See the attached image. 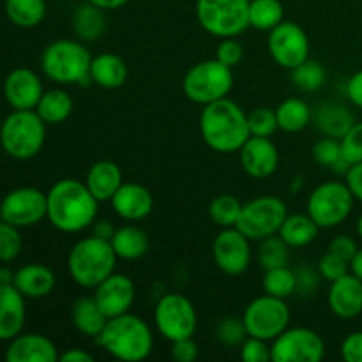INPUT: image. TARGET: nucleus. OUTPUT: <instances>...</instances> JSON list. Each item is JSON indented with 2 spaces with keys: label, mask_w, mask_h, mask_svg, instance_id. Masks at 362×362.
Masks as SVG:
<instances>
[{
  "label": "nucleus",
  "mask_w": 362,
  "mask_h": 362,
  "mask_svg": "<svg viewBox=\"0 0 362 362\" xmlns=\"http://www.w3.org/2000/svg\"><path fill=\"white\" fill-rule=\"evenodd\" d=\"M48 221L64 233H78L92 226L98 219L99 202L78 179H60L46 193Z\"/></svg>",
  "instance_id": "1"
},
{
  "label": "nucleus",
  "mask_w": 362,
  "mask_h": 362,
  "mask_svg": "<svg viewBox=\"0 0 362 362\" xmlns=\"http://www.w3.org/2000/svg\"><path fill=\"white\" fill-rule=\"evenodd\" d=\"M200 134L211 151L235 154L251 136L247 113L228 98L205 105L200 115Z\"/></svg>",
  "instance_id": "2"
},
{
  "label": "nucleus",
  "mask_w": 362,
  "mask_h": 362,
  "mask_svg": "<svg viewBox=\"0 0 362 362\" xmlns=\"http://www.w3.org/2000/svg\"><path fill=\"white\" fill-rule=\"evenodd\" d=\"M95 341L113 359L124 362L145 361L154 349L152 329L144 318L133 313L108 318Z\"/></svg>",
  "instance_id": "3"
},
{
  "label": "nucleus",
  "mask_w": 362,
  "mask_h": 362,
  "mask_svg": "<svg viewBox=\"0 0 362 362\" xmlns=\"http://www.w3.org/2000/svg\"><path fill=\"white\" fill-rule=\"evenodd\" d=\"M117 255L112 243L103 237H83L71 247L67 255V271L81 288H92L115 272Z\"/></svg>",
  "instance_id": "4"
},
{
  "label": "nucleus",
  "mask_w": 362,
  "mask_h": 362,
  "mask_svg": "<svg viewBox=\"0 0 362 362\" xmlns=\"http://www.w3.org/2000/svg\"><path fill=\"white\" fill-rule=\"evenodd\" d=\"M92 57L81 41L57 39L41 53V69L46 78L60 85L83 83L90 80Z\"/></svg>",
  "instance_id": "5"
},
{
  "label": "nucleus",
  "mask_w": 362,
  "mask_h": 362,
  "mask_svg": "<svg viewBox=\"0 0 362 362\" xmlns=\"http://www.w3.org/2000/svg\"><path fill=\"white\" fill-rule=\"evenodd\" d=\"M46 140V122L35 110H14L0 126V145L14 159H32Z\"/></svg>",
  "instance_id": "6"
},
{
  "label": "nucleus",
  "mask_w": 362,
  "mask_h": 362,
  "mask_svg": "<svg viewBox=\"0 0 362 362\" xmlns=\"http://www.w3.org/2000/svg\"><path fill=\"white\" fill-rule=\"evenodd\" d=\"M232 87V67L225 66L218 59L194 64L182 80V90L186 98L202 106L228 98Z\"/></svg>",
  "instance_id": "7"
},
{
  "label": "nucleus",
  "mask_w": 362,
  "mask_h": 362,
  "mask_svg": "<svg viewBox=\"0 0 362 362\" xmlns=\"http://www.w3.org/2000/svg\"><path fill=\"white\" fill-rule=\"evenodd\" d=\"M197 20L216 37H237L250 27V0H197Z\"/></svg>",
  "instance_id": "8"
},
{
  "label": "nucleus",
  "mask_w": 362,
  "mask_h": 362,
  "mask_svg": "<svg viewBox=\"0 0 362 362\" xmlns=\"http://www.w3.org/2000/svg\"><path fill=\"white\" fill-rule=\"evenodd\" d=\"M354 194L346 182L329 180L311 191L308 198V214L320 228H334L345 223L354 209Z\"/></svg>",
  "instance_id": "9"
},
{
  "label": "nucleus",
  "mask_w": 362,
  "mask_h": 362,
  "mask_svg": "<svg viewBox=\"0 0 362 362\" xmlns=\"http://www.w3.org/2000/svg\"><path fill=\"white\" fill-rule=\"evenodd\" d=\"M154 324L159 334L170 343L193 338L198 329V313L182 293H166L154 308Z\"/></svg>",
  "instance_id": "10"
},
{
  "label": "nucleus",
  "mask_w": 362,
  "mask_h": 362,
  "mask_svg": "<svg viewBox=\"0 0 362 362\" xmlns=\"http://www.w3.org/2000/svg\"><path fill=\"white\" fill-rule=\"evenodd\" d=\"M243 322L247 336L272 343L290 325V308L285 299L264 293L247 304Z\"/></svg>",
  "instance_id": "11"
},
{
  "label": "nucleus",
  "mask_w": 362,
  "mask_h": 362,
  "mask_svg": "<svg viewBox=\"0 0 362 362\" xmlns=\"http://www.w3.org/2000/svg\"><path fill=\"white\" fill-rule=\"evenodd\" d=\"M288 216L286 204L278 197H258L243 204L237 228L250 240L276 235Z\"/></svg>",
  "instance_id": "12"
},
{
  "label": "nucleus",
  "mask_w": 362,
  "mask_h": 362,
  "mask_svg": "<svg viewBox=\"0 0 362 362\" xmlns=\"http://www.w3.org/2000/svg\"><path fill=\"white\" fill-rule=\"evenodd\" d=\"M272 362H320L325 343L317 331L308 327H286L272 341Z\"/></svg>",
  "instance_id": "13"
},
{
  "label": "nucleus",
  "mask_w": 362,
  "mask_h": 362,
  "mask_svg": "<svg viewBox=\"0 0 362 362\" xmlns=\"http://www.w3.org/2000/svg\"><path fill=\"white\" fill-rule=\"evenodd\" d=\"M267 48L272 60L283 69H296L299 64L310 59V37L296 21L283 20L269 32Z\"/></svg>",
  "instance_id": "14"
},
{
  "label": "nucleus",
  "mask_w": 362,
  "mask_h": 362,
  "mask_svg": "<svg viewBox=\"0 0 362 362\" xmlns=\"http://www.w3.org/2000/svg\"><path fill=\"white\" fill-rule=\"evenodd\" d=\"M48 214V198L37 187H16L0 202V219L18 228H28Z\"/></svg>",
  "instance_id": "15"
},
{
  "label": "nucleus",
  "mask_w": 362,
  "mask_h": 362,
  "mask_svg": "<svg viewBox=\"0 0 362 362\" xmlns=\"http://www.w3.org/2000/svg\"><path fill=\"white\" fill-rule=\"evenodd\" d=\"M251 240L237 226L223 228L212 243V257L226 276H240L251 264Z\"/></svg>",
  "instance_id": "16"
},
{
  "label": "nucleus",
  "mask_w": 362,
  "mask_h": 362,
  "mask_svg": "<svg viewBox=\"0 0 362 362\" xmlns=\"http://www.w3.org/2000/svg\"><path fill=\"white\" fill-rule=\"evenodd\" d=\"M134 283L126 274L113 272L94 288V299L108 318L129 313L134 303Z\"/></svg>",
  "instance_id": "17"
},
{
  "label": "nucleus",
  "mask_w": 362,
  "mask_h": 362,
  "mask_svg": "<svg viewBox=\"0 0 362 362\" xmlns=\"http://www.w3.org/2000/svg\"><path fill=\"white\" fill-rule=\"evenodd\" d=\"M240 165L251 179H267L278 170L279 152L271 138L250 136L239 151Z\"/></svg>",
  "instance_id": "18"
},
{
  "label": "nucleus",
  "mask_w": 362,
  "mask_h": 362,
  "mask_svg": "<svg viewBox=\"0 0 362 362\" xmlns=\"http://www.w3.org/2000/svg\"><path fill=\"white\" fill-rule=\"evenodd\" d=\"M42 94L41 78L28 67H16L4 81V95L13 110H35Z\"/></svg>",
  "instance_id": "19"
},
{
  "label": "nucleus",
  "mask_w": 362,
  "mask_h": 362,
  "mask_svg": "<svg viewBox=\"0 0 362 362\" xmlns=\"http://www.w3.org/2000/svg\"><path fill=\"white\" fill-rule=\"evenodd\" d=\"M110 202L115 214L126 221H141L154 211L152 193L136 182H124Z\"/></svg>",
  "instance_id": "20"
},
{
  "label": "nucleus",
  "mask_w": 362,
  "mask_h": 362,
  "mask_svg": "<svg viewBox=\"0 0 362 362\" xmlns=\"http://www.w3.org/2000/svg\"><path fill=\"white\" fill-rule=\"evenodd\" d=\"M329 308L341 320H352L362 313V281L349 272L331 283Z\"/></svg>",
  "instance_id": "21"
},
{
  "label": "nucleus",
  "mask_w": 362,
  "mask_h": 362,
  "mask_svg": "<svg viewBox=\"0 0 362 362\" xmlns=\"http://www.w3.org/2000/svg\"><path fill=\"white\" fill-rule=\"evenodd\" d=\"M60 354L55 343L42 334H18L6 349L7 362H57Z\"/></svg>",
  "instance_id": "22"
},
{
  "label": "nucleus",
  "mask_w": 362,
  "mask_h": 362,
  "mask_svg": "<svg viewBox=\"0 0 362 362\" xmlns=\"http://www.w3.org/2000/svg\"><path fill=\"white\" fill-rule=\"evenodd\" d=\"M27 318L25 297L14 285H0V341L21 334Z\"/></svg>",
  "instance_id": "23"
},
{
  "label": "nucleus",
  "mask_w": 362,
  "mask_h": 362,
  "mask_svg": "<svg viewBox=\"0 0 362 362\" xmlns=\"http://www.w3.org/2000/svg\"><path fill=\"white\" fill-rule=\"evenodd\" d=\"M55 274L42 264H27L14 272L13 285L25 299H42L55 288Z\"/></svg>",
  "instance_id": "24"
},
{
  "label": "nucleus",
  "mask_w": 362,
  "mask_h": 362,
  "mask_svg": "<svg viewBox=\"0 0 362 362\" xmlns=\"http://www.w3.org/2000/svg\"><path fill=\"white\" fill-rule=\"evenodd\" d=\"M83 182L87 184L88 191L94 194L95 200L101 204V202L112 200L113 194L124 184V180L119 165L113 161H108V159H103V161L94 163L88 168Z\"/></svg>",
  "instance_id": "25"
},
{
  "label": "nucleus",
  "mask_w": 362,
  "mask_h": 362,
  "mask_svg": "<svg viewBox=\"0 0 362 362\" xmlns=\"http://www.w3.org/2000/svg\"><path fill=\"white\" fill-rule=\"evenodd\" d=\"M315 126L324 136L338 138L341 140L350 127L354 126V113L341 103L327 101L317 108L313 115Z\"/></svg>",
  "instance_id": "26"
},
{
  "label": "nucleus",
  "mask_w": 362,
  "mask_h": 362,
  "mask_svg": "<svg viewBox=\"0 0 362 362\" xmlns=\"http://www.w3.org/2000/svg\"><path fill=\"white\" fill-rule=\"evenodd\" d=\"M127 66L115 53H99L92 57L90 81L101 88H119L127 80Z\"/></svg>",
  "instance_id": "27"
},
{
  "label": "nucleus",
  "mask_w": 362,
  "mask_h": 362,
  "mask_svg": "<svg viewBox=\"0 0 362 362\" xmlns=\"http://www.w3.org/2000/svg\"><path fill=\"white\" fill-rule=\"evenodd\" d=\"M71 318H73L74 327L88 338H98L108 322V317L103 313L94 296L80 297L74 300L73 308H71Z\"/></svg>",
  "instance_id": "28"
},
{
  "label": "nucleus",
  "mask_w": 362,
  "mask_h": 362,
  "mask_svg": "<svg viewBox=\"0 0 362 362\" xmlns=\"http://www.w3.org/2000/svg\"><path fill=\"white\" fill-rule=\"evenodd\" d=\"M110 243H112L117 258H120V260H138L148 251L147 233L140 226L134 225H124L117 228Z\"/></svg>",
  "instance_id": "29"
},
{
  "label": "nucleus",
  "mask_w": 362,
  "mask_h": 362,
  "mask_svg": "<svg viewBox=\"0 0 362 362\" xmlns=\"http://www.w3.org/2000/svg\"><path fill=\"white\" fill-rule=\"evenodd\" d=\"M35 112L46 122V126L62 124L73 113V98L64 88H52L46 90L39 99Z\"/></svg>",
  "instance_id": "30"
},
{
  "label": "nucleus",
  "mask_w": 362,
  "mask_h": 362,
  "mask_svg": "<svg viewBox=\"0 0 362 362\" xmlns=\"http://www.w3.org/2000/svg\"><path fill=\"white\" fill-rule=\"evenodd\" d=\"M320 226L308 214H288L279 228L278 235L288 244L290 247H304L313 243L318 237Z\"/></svg>",
  "instance_id": "31"
},
{
  "label": "nucleus",
  "mask_w": 362,
  "mask_h": 362,
  "mask_svg": "<svg viewBox=\"0 0 362 362\" xmlns=\"http://www.w3.org/2000/svg\"><path fill=\"white\" fill-rule=\"evenodd\" d=\"M276 112V119H278V127L285 133H299L313 119V112H311L310 105L300 98H288L283 103H279Z\"/></svg>",
  "instance_id": "32"
},
{
  "label": "nucleus",
  "mask_w": 362,
  "mask_h": 362,
  "mask_svg": "<svg viewBox=\"0 0 362 362\" xmlns=\"http://www.w3.org/2000/svg\"><path fill=\"white\" fill-rule=\"evenodd\" d=\"M106 28L105 11L94 4L87 2L76 9L73 16V30L81 41H95Z\"/></svg>",
  "instance_id": "33"
},
{
  "label": "nucleus",
  "mask_w": 362,
  "mask_h": 362,
  "mask_svg": "<svg viewBox=\"0 0 362 362\" xmlns=\"http://www.w3.org/2000/svg\"><path fill=\"white\" fill-rule=\"evenodd\" d=\"M6 14L20 28H34L46 16V0H6Z\"/></svg>",
  "instance_id": "34"
},
{
  "label": "nucleus",
  "mask_w": 362,
  "mask_h": 362,
  "mask_svg": "<svg viewBox=\"0 0 362 362\" xmlns=\"http://www.w3.org/2000/svg\"><path fill=\"white\" fill-rule=\"evenodd\" d=\"M285 20L281 0H250V27L271 32Z\"/></svg>",
  "instance_id": "35"
},
{
  "label": "nucleus",
  "mask_w": 362,
  "mask_h": 362,
  "mask_svg": "<svg viewBox=\"0 0 362 362\" xmlns=\"http://www.w3.org/2000/svg\"><path fill=\"white\" fill-rule=\"evenodd\" d=\"M297 286H299L297 272H293L288 265L267 269L264 272V278H262L264 292L269 293V296L279 297V299H286V297L292 296L297 290Z\"/></svg>",
  "instance_id": "36"
},
{
  "label": "nucleus",
  "mask_w": 362,
  "mask_h": 362,
  "mask_svg": "<svg viewBox=\"0 0 362 362\" xmlns=\"http://www.w3.org/2000/svg\"><path fill=\"white\" fill-rule=\"evenodd\" d=\"M240 211H243V204L239 202V198H235L233 194L228 193L218 194V197L211 202V205H209V216H211L212 221L218 226H221V228H232V226H237Z\"/></svg>",
  "instance_id": "37"
},
{
  "label": "nucleus",
  "mask_w": 362,
  "mask_h": 362,
  "mask_svg": "<svg viewBox=\"0 0 362 362\" xmlns=\"http://www.w3.org/2000/svg\"><path fill=\"white\" fill-rule=\"evenodd\" d=\"M288 250L290 246L278 235V233L267 237V239H262L260 246H258V264H260V267L264 269V271L288 265Z\"/></svg>",
  "instance_id": "38"
},
{
  "label": "nucleus",
  "mask_w": 362,
  "mask_h": 362,
  "mask_svg": "<svg viewBox=\"0 0 362 362\" xmlns=\"http://www.w3.org/2000/svg\"><path fill=\"white\" fill-rule=\"evenodd\" d=\"M325 69L318 60H304L303 64L292 69V80L300 90L315 92L325 83Z\"/></svg>",
  "instance_id": "39"
},
{
  "label": "nucleus",
  "mask_w": 362,
  "mask_h": 362,
  "mask_svg": "<svg viewBox=\"0 0 362 362\" xmlns=\"http://www.w3.org/2000/svg\"><path fill=\"white\" fill-rule=\"evenodd\" d=\"M23 239L20 235V228L11 223L0 221V262L7 264L20 257Z\"/></svg>",
  "instance_id": "40"
},
{
  "label": "nucleus",
  "mask_w": 362,
  "mask_h": 362,
  "mask_svg": "<svg viewBox=\"0 0 362 362\" xmlns=\"http://www.w3.org/2000/svg\"><path fill=\"white\" fill-rule=\"evenodd\" d=\"M216 338L221 345L226 346H240L244 339L247 338L246 325H244L243 317H225L219 320L216 327Z\"/></svg>",
  "instance_id": "41"
},
{
  "label": "nucleus",
  "mask_w": 362,
  "mask_h": 362,
  "mask_svg": "<svg viewBox=\"0 0 362 362\" xmlns=\"http://www.w3.org/2000/svg\"><path fill=\"white\" fill-rule=\"evenodd\" d=\"M247 124H250L251 136H265L271 138L278 127V119H276V112L271 108H255L253 112L247 113Z\"/></svg>",
  "instance_id": "42"
},
{
  "label": "nucleus",
  "mask_w": 362,
  "mask_h": 362,
  "mask_svg": "<svg viewBox=\"0 0 362 362\" xmlns=\"http://www.w3.org/2000/svg\"><path fill=\"white\" fill-rule=\"evenodd\" d=\"M313 158L320 166L334 168L339 161H343L341 141L331 136L320 138L313 147Z\"/></svg>",
  "instance_id": "43"
},
{
  "label": "nucleus",
  "mask_w": 362,
  "mask_h": 362,
  "mask_svg": "<svg viewBox=\"0 0 362 362\" xmlns=\"http://www.w3.org/2000/svg\"><path fill=\"white\" fill-rule=\"evenodd\" d=\"M317 269H318V274H320L322 278L327 279L329 283H332L336 281V279L341 278V276L349 274L350 262H346L345 258L338 257V255L332 253V251H327V253L318 260Z\"/></svg>",
  "instance_id": "44"
},
{
  "label": "nucleus",
  "mask_w": 362,
  "mask_h": 362,
  "mask_svg": "<svg viewBox=\"0 0 362 362\" xmlns=\"http://www.w3.org/2000/svg\"><path fill=\"white\" fill-rule=\"evenodd\" d=\"M343 159L349 165H356L362 161V122H356L349 129V133L341 138Z\"/></svg>",
  "instance_id": "45"
},
{
  "label": "nucleus",
  "mask_w": 362,
  "mask_h": 362,
  "mask_svg": "<svg viewBox=\"0 0 362 362\" xmlns=\"http://www.w3.org/2000/svg\"><path fill=\"white\" fill-rule=\"evenodd\" d=\"M269 343L271 341L247 336L240 345V359L244 362H272V350Z\"/></svg>",
  "instance_id": "46"
},
{
  "label": "nucleus",
  "mask_w": 362,
  "mask_h": 362,
  "mask_svg": "<svg viewBox=\"0 0 362 362\" xmlns=\"http://www.w3.org/2000/svg\"><path fill=\"white\" fill-rule=\"evenodd\" d=\"M244 57V48L235 37H225L221 39V42L218 45V49H216V59L219 62H223L228 67L239 66L240 60Z\"/></svg>",
  "instance_id": "47"
},
{
  "label": "nucleus",
  "mask_w": 362,
  "mask_h": 362,
  "mask_svg": "<svg viewBox=\"0 0 362 362\" xmlns=\"http://www.w3.org/2000/svg\"><path fill=\"white\" fill-rule=\"evenodd\" d=\"M341 357L346 362H362V331L352 332L343 339Z\"/></svg>",
  "instance_id": "48"
},
{
  "label": "nucleus",
  "mask_w": 362,
  "mask_h": 362,
  "mask_svg": "<svg viewBox=\"0 0 362 362\" xmlns=\"http://www.w3.org/2000/svg\"><path fill=\"white\" fill-rule=\"evenodd\" d=\"M172 357L177 362H193L198 357V345L193 338H184L172 343Z\"/></svg>",
  "instance_id": "49"
},
{
  "label": "nucleus",
  "mask_w": 362,
  "mask_h": 362,
  "mask_svg": "<svg viewBox=\"0 0 362 362\" xmlns=\"http://www.w3.org/2000/svg\"><path fill=\"white\" fill-rule=\"evenodd\" d=\"M357 250H359V247H357L356 240L349 235H336L334 239L331 240V244H329V251L336 253L338 257L345 258L346 262L352 260L354 255L357 253Z\"/></svg>",
  "instance_id": "50"
},
{
  "label": "nucleus",
  "mask_w": 362,
  "mask_h": 362,
  "mask_svg": "<svg viewBox=\"0 0 362 362\" xmlns=\"http://www.w3.org/2000/svg\"><path fill=\"white\" fill-rule=\"evenodd\" d=\"M345 182L352 191L354 198L362 202V161L350 166L349 172L345 173Z\"/></svg>",
  "instance_id": "51"
},
{
  "label": "nucleus",
  "mask_w": 362,
  "mask_h": 362,
  "mask_svg": "<svg viewBox=\"0 0 362 362\" xmlns=\"http://www.w3.org/2000/svg\"><path fill=\"white\" fill-rule=\"evenodd\" d=\"M346 95L354 106L362 110V71L354 74L346 83Z\"/></svg>",
  "instance_id": "52"
},
{
  "label": "nucleus",
  "mask_w": 362,
  "mask_h": 362,
  "mask_svg": "<svg viewBox=\"0 0 362 362\" xmlns=\"http://www.w3.org/2000/svg\"><path fill=\"white\" fill-rule=\"evenodd\" d=\"M60 362H92L94 357L88 352H85L83 349H69L64 354H60L59 357Z\"/></svg>",
  "instance_id": "53"
},
{
  "label": "nucleus",
  "mask_w": 362,
  "mask_h": 362,
  "mask_svg": "<svg viewBox=\"0 0 362 362\" xmlns=\"http://www.w3.org/2000/svg\"><path fill=\"white\" fill-rule=\"evenodd\" d=\"M87 2L94 4V6H98L99 9H103V11H113V9H119V7L126 6L129 0H87Z\"/></svg>",
  "instance_id": "54"
},
{
  "label": "nucleus",
  "mask_w": 362,
  "mask_h": 362,
  "mask_svg": "<svg viewBox=\"0 0 362 362\" xmlns=\"http://www.w3.org/2000/svg\"><path fill=\"white\" fill-rule=\"evenodd\" d=\"M95 225V228H94V235H98V237H103V239H112V235H113V232H115V230L112 228V225H110L108 221H98V223H94Z\"/></svg>",
  "instance_id": "55"
},
{
  "label": "nucleus",
  "mask_w": 362,
  "mask_h": 362,
  "mask_svg": "<svg viewBox=\"0 0 362 362\" xmlns=\"http://www.w3.org/2000/svg\"><path fill=\"white\" fill-rule=\"evenodd\" d=\"M350 272L362 281V250H357V253L350 260Z\"/></svg>",
  "instance_id": "56"
},
{
  "label": "nucleus",
  "mask_w": 362,
  "mask_h": 362,
  "mask_svg": "<svg viewBox=\"0 0 362 362\" xmlns=\"http://www.w3.org/2000/svg\"><path fill=\"white\" fill-rule=\"evenodd\" d=\"M13 281H14V272L6 267L0 269V285H13Z\"/></svg>",
  "instance_id": "57"
},
{
  "label": "nucleus",
  "mask_w": 362,
  "mask_h": 362,
  "mask_svg": "<svg viewBox=\"0 0 362 362\" xmlns=\"http://www.w3.org/2000/svg\"><path fill=\"white\" fill-rule=\"evenodd\" d=\"M357 233H359V237L362 239V216L359 218V221H357Z\"/></svg>",
  "instance_id": "58"
}]
</instances>
